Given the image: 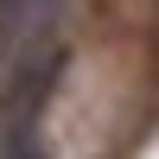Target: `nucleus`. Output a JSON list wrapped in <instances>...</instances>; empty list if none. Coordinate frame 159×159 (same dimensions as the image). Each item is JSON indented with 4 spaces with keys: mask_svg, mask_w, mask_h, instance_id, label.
Segmentation results:
<instances>
[{
    "mask_svg": "<svg viewBox=\"0 0 159 159\" xmlns=\"http://www.w3.org/2000/svg\"><path fill=\"white\" fill-rule=\"evenodd\" d=\"M57 76H64V45H51V38L19 57V70L7 76V96H0V134L7 140H32V121L45 115Z\"/></svg>",
    "mask_w": 159,
    "mask_h": 159,
    "instance_id": "nucleus-1",
    "label": "nucleus"
},
{
    "mask_svg": "<svg viewBox=\"0 0 159 159\" xmlns=\"http://www.w3.org/2000/svg\"><path fill=\"white\" fill-rule=\"evenodd\" d=\"M45 7H51V0H0V64L25 45V32L38 25V13H45Z\"/></svg>",
    "mask_w": 159,
    "mask_h": 159,
    "instance_id": "nucleus-2",
    "label": "nucleus"
},
{
    "mask_svg": "<svg viewBox=\"0 0 159 159\" xmlns=\"http://www.w3.org/2000/svg\"><path fill=\"white\" fill-rule=\"evenodd\" d=\"M0 159H51V153L38 147V140H7V147H0Z\"/></svg>",
    "mask_w": 159,
    "mask_h": 159,
    "instance_id": "nucleus-3",
    "label": "nucleus"
}]
</instances>
